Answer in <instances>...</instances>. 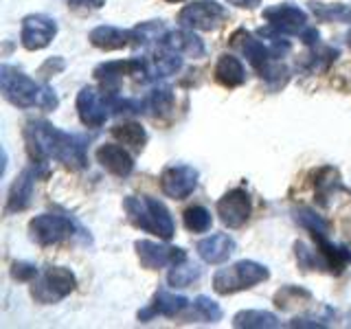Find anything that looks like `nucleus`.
<instances>
[{
  "label": "nucleus",
  "instance_id": "obj_1",
  "mask_svg": "<svg viewBox=\"0 0 351 329\" xmlns=\"http://www.w3.org/2000/svg\"><path fill=\"white\" fill-rule=\"evenodd\" d=\"M25 141L31 158L40 164L58 160L71 169L86 167V141L47 121H29L25 127Z\"/></svg>",
  "mask_w": 351,
  "mask_h": 329
},
{
  "label": "nucleus",
  "instance_id": "obj_2",
  "mask_svg": "<svg viewBox=\"0 0 351 329\" xmlns=\"http://www.w3.org/2000/svg\"><path fill=\"white\" fill-rule=\"evenodd\" d=\"M0 88L7 101L18 108H42V110H55L60 106V99L53 88L42 86L29 75L14 69V66L3 64L0 66Z\"/></svg>",
  "mask_w": 351,
  "mask_h": 329
},
{
  "label": "nucleus",
  "instance_id": "obj_3",
  "mask_svg": "<svg viewBox=\"0 0 351 329\" xmlns=\"http://www.w3.org/2000/svg\"><path fill=\"white\" fill-rule=\"evenodd\" d=\"M123 208L130 217V222L136 228L145 230V233L158 235L160 239H171L176 233L173 217L169 208L165 206L160 200L152 195H128L123 200Z\"/></svg>",
  "mask_w": 351,
  "mask_h": 329
},
{
  "label": "nucleus",
  "instance_id": "obj_4",
  "mask_svg": "<svg viewBox=\"0 0 351 329\" xmlns=\"http://www.w3.org/2000/svg\"><path fill=\"white\" fill-rule=\"evenodd\" d=\"M270 270L257 261H237L233 266H226L215 272L213 288L217 294H235L239 290H248L252 285L266 281Z\"/></svg>",
  "mask_w": 351,
  "mask_h": 329
},
{
  "label": "nucleus",
  "instance_id": "obj_5",
  "mask_svg": "<svg viewBox=\"0 0 351 329\" xmlns=\"http://www.w3.org/2000/svg\"><path fill=\"white\" fill-rule=\"evenodd\" d=\"M75 285H77V279L69 268L51 266L42 274H38L36 281H33L31 296L38 303H44V305L58 303L75 290Z\"/></svg>",
  "mask_w": 351,
  "mask_h": 329
},
{
  "label": "nucleus",
  "instance_id": "obj_6",
  "mask_svg": "<svg viewBox=\"0 0 351 329\" xmlns=\"http://www.w3.org/2000/svg\"><path fill=\"white\" fill-rule=\"evenodd\" d=\"M114 93H101L93 86H84L77 95V112L88 127H101L114 114Z\"/></svg>",
  "mask_w": 351,
  "mask_h": 329
},
{
  "label": "nucleus",
  "instance_id": "obj_7",
  "mask_svg": "<svg viewBox=\"0 0 351 329\" xmlns=\"http://www.w3.org/2000/svg\"><path fill=\"white\" fill-rule=\"evenodd\" d=\"M228 18V11L217 0H197V3L184 5L178 14V22L182 27L211 31L217 29Z\"/></svg>",
  "mask_w": 351,
  "mask_h": 329
},
{
  "label": "nucleus",
  "instance_id": "obj_8",
  "mask_svg": "<svg viewBox=\"0 0 351 329\" xmlns=\"http://www.w3.org/2000/svg\"><path fill=\"white\" fill-rule=\"evenodd\" d=\"M29 230H31V237L36 239L40 246H53L64 241L66 237H71L75 224L71 222V217H66V215L42 213L31 219Z\"/></svg>",
  "mask_w": 351,
  "mask_h": 329
},
{
  "label": "nucleus",
  "instance_id": "obj_9",
  "mask_svg": "<svg viewBox=\"0 0 351 329\" xmlns=\"http://www.w3.org/2000/svg\"><path fill=\"white\" fill-rule=\"evenodd\" d=\"M55 36H58V22L49 16L36 14V16H27L22 20L20 42H22V47L29 51L47 49Z\"/></svg>",
  "mask_w": 351,
  "mask_h": 329
},
{
  "label": "nucleus",
  "instance_id": "obj_10",
  "mask_svg": "<svg viewBox=\"0 0 351 329\" xmlns=\"http://www.w3.org/2000/svg\"><path fill=\"white\" fill-rule=\"evenodd\" d=\"M197 186V169L191 164H171L160 173V189L167 197L184 200Z\"/></svg>",
  "mask_w": 351,
  "mask_h": 329
},
{
  "label": "nucleus",
  "instance_id": "obj_11",
  "mask_svg": "<svg viewBox=\"0 0 351 329\" xmlns=\"http://www.w3.org/2000/svg\"><path fill=\"white\" fill-rule=\"evenodd\" d=\"M136 255L147 270H160L167 266H178L186 261V252L178 246H162L156 241L141 239L136 241Z\"/></svg>",
  "mask_w": 351,
  "mask_h": 329
},
{
  "label": "nucleus",
  "instance_id": "obj_12",
  "mask_svg": "<svg viewBox=\"0 0 351 329\" xmlns=\"http://www.w3.org/2000/svg\"><path fill=\"white\" fill-rule=\"evenodd\" d=\"M252 204L246 189H230L217 202V215L228 228H241L250 217Z\"/></svg>",
  "mask_w": 351,
  "mask_h": 329
},
{
  "label": "nucleus",
  "instance_id": "obj_13",
  "mask_svg": "<svg viewBox=\"0 0 351 329\" xmlns=\"http://www.w3.org/2000/svg\"><path fill=\"white\" fill-rule=\"evenodd\" d=\"M263 20L270 27L281 31L283 36H294V33H303L307 29V14L292 3H281L263 9Z\"/></svg>",
  "mask_w": 351,
  "mask_h": 329
},
{
  "label": "nucleus",
  "instance_id": "obj_14",
  "mask_svg": "<svg viewBox=\"0 0 351 329\" xmlns=\"http://www.w3.org/2000/svg\"><path fill=\"white\" fill-rule=\"evenodd\" d=\"M230 44L241 53V55H246V60L255 66V69L259 71V75L266 73L274 58H272V53L268 49V44L263 42V40H257L255 36H250V33L246 29H239L233 33V38H230Z\"/></svg>",
  "mask_w": 351,
  "mask_h": 329
},
{
  "label": "nucleus",
  "instance_id": "obj_15",
  "mask_svg": "<svg viewBox=\"0 0 351 329\" xmlns=\"http://www.w3.org/2000/svg\"><path fill=\"white\" fill-rule=\"evenodd\" d=\"M97 162L119 178H128L134 169V158L130 156V151L121 145H114V143H106L97 149Z\"/></svg>",
  "mask_w": 351,
  "mask_h": 329
},
{
  "label": "nucleus",
  "instance_id": "obj_16",
  "mask_svg": "<svg viewBox=\"0 0 351 329\" xmlns=\"http://www.w3.org/2000/svg\"><path fill=\"white\" fill-rule=\"evenodd\" d=\"M186 305H189V299H184V296H176L167 290H158L156 296H154V301L138 312V321L147 323L154 316H169L171 318L176 314H180Z\"/></svg>",
  "mask_w": 351,
  "mask_h": 329
},
{
  "label": "nucleus",
  "instance_id": "obj_17",
  "mask_svg": "<svg viewBox=\"0 0 351 329\" xmlns=\"http://www.w3.org/2000/svg\"><path fill=\"white\" fill-rule=\"evenodd\" d=\"M314 241H316L318 255H321L323 270L332 272V274H340L351 263V250L345 246L332 244V241L327 239V235H318V237H314Z\"/></svg>",
  "mask_w": 351,
  "mask_h": 329
},
{
  "label": "nucleus",
  "instance_id": "obj_18",
  "mask_svg": "<svg viewBox=\"0 0 351 329\" xmlns=\"http://www.w3.org/2000/svg\"><path fill=\"white\" fill-rule=\"evenodd\" d=\"M90 42L93 47L97 49H104V51H119V49H125L130 44L136 47V36H134V29L125 31V29H119V27H97L90 31Z\"/></svg>",
  "mask_w": 351,
  "mask_h": 329
},
{
  "label": "nucleus",
  "instance_id": "obj_19",
  "mask_svg": "<svg viewBox=\"0 0 351 329\" xmlns=\"http://www.w3.org/2000/svg\"><path fill=\"white\" fill-rule=\"evenodd\" d=\"M197 255L206 263H224L235 252V241L226 233H215L211 237H204L197 241Z\"/></svg>",
  "mask_w": 351,
  "mask_h": 329
},
{
  "label": "nucleus",
  "instance_id": "obj_20",
  "mask_svg": "<svg viewBox=\"0 0 351 329\" xmlns=\"http://www.w3.org/2000/svg\"><path fill=\"white\" fill-rule=\"evenodd\" d=\"M162 47L176 51V53H182V55H189V58H202L206 53L204 49V42L195 36L193 31H169L162 36Z\"/></svg>",
  "mask_w": 351,
  "mask_h": 329
},
{
  "label": "nucleus",
  "instance_id": "obj_21",
  "mask_svg": "<svg viewBox=\"0 0 351 329\" xmlns=\"http://www.w3.org/2000/svg\"><path fill=\"white\" fill-rule=\"evenodd\" d=\"M33 184H36V171L33 169H25L22 171L14 186L9 191V200H7V213H18L25 211V208L31 204L33 197Z\"/></svg>",
  "mask_w": 351,
  "mask_h": 329
},
{
  "label": "nucleus",
  "instance_id": "obj_22",
  "mask_svg": "<svg viewBox=\"0 0 351 329\" xmlns=\"http://www.w3.org/2000/svg\"><path fill=\"white\" fill-rule=\"evenodd\" d=\"M182 69V58L176 51H162L145 58V73L147 80H160V77H169L173 73H178Z\"/></svg>",
  "mask_w": 351,
  "mask_h": 329
},
{
  "label": "nucleus",
  "instance_id": "obj_23",
  "mask_svg": "<svg viewBox=\"0 0 351 329\" xmlns=\"http://www.w3.org/2000/svg\"><path fill=\"white\" fill-rule=\"evenodd\" d=\"M215 80L226 88H237L246 82V69L235 55H219L215 64Z\"/></svg>",
  "mask_w": 351,
  "mask_h": 329
},
{
  "label": "nucleus",
  "instance_id": "obj_24",
  "mask_svg": "<svg viewBox=\"0 0 351 329\" xmlns=\"http://www.w3.org/2000/svg\"><path fill=\"white\" fill-rule=\"evenodd\" d=\"M314 189H316L318 202H321V204L325 206L329 197H334L336 191L343 189V182H340L338 171H336L334 167H323V169H318L316 180H314Z\"/></svg>",
  "mask_w": 351,
  "mask_h": 329
},
{
  "label": "nucleus",
  "instance_id": "obj_25",
  "mask_svg": "<svg viewBox=\"0 0 351 329\" xmlns=\"http://www.w3.org/2000/svg\"><path fill=\"white\" fill-rule=\"evenodd\" d=\"M233 325L235 327H246V329H272V327H279V318L274 316L272 312H263V310H244L235 314L233 318Z\"/></svg>",
  "mask_w": 351,
  "mask_h": 329
},
{
  "label": "nucleus",
  "instance_id": "obj_26",
  "mask_svg": "<svg viewBox=\"0 0 351 329\" xmlns=\"http://www.w3.org/2000/svg\"><path fill=\"white\" fill-rule=\"evenodd\" d=\"M112 136L117 141H121V145L125 147H132V149H143L147 143V132L141 123H134V121H130V123H121V125H114L112 127Z\"/></svg>",
  "mask_w": 351,
  "mask_h": 329
},
{
  "label": "nucleus",
  "instance_id": "obj_27",
  "mask_svg": "<svg viewBox=\"0 0 351 329\" xmlns=\"http://www.w3.org/2000/svg\"><path fill=\"white\" fill-rule=\"evenodd\" d=\"M312 14L323 20V22H351V7L349 5H327V3H316L312 0L310 3Z\"/></svg>",
  "mask_w": 351,
  "mask_h": 329
},
{
  "label": "nucleus",
  "instance_id": "obj_28",
  "mask_svg": "<svg viewBox=\"0 0 351 329\" xmlns=\"http://www.w3.org/2000/svg\"><path fill=\"white\" fill-rule=\"evenodd\" d=\"M312 301V294L303 290V288H296V285H285L277 292L274 296V303L281 310H292L294 305H303V303H310Z\"/></svg>",
  "mask_w": 351,
  "mask_h": 329
},
{
  "label": "nucleus",
  "instance_id": "obj_29",
  "mask_svg": "<svg viewBox=\"0 0 351 329\" xmlns=\"http://www.w3.org/2000/svg\"><path fill=\"white\" fill-rule=\"evenodd\" d=\"M213 224V217L211 213L206 211L204 206L195 204V206H189L184 211V226L191 230V233H206L208 228Z\"/></svg>",
  "mask_w": 351,
  "mask_h": 329
},
{
  "label": "nucleus",
  "instance_id": "obj_30",
  "mask_svg": "<svg viewBox=\"0 0 351 329\" xmlns=\"http://www.w3.org/2000/svg\"><path fill=\"white\" fill-rule=\"evenodd\" d=\"M202 270L197 266H191V263H178V266H171V272L167 274V281L173 288H186V285H191L193 281L200 279Z\"/></svg>",
  "mask_w": 351,
  "mask_h": 329
},
{
  "label": "nucleus",
  "instance_id": "obj_31",
  "mask_svg": "<svg viewBox=\"0 0 351 329\" xmlns=\"http://www.w3.org/2000/svg\"><path fill=\"white\" fill-rule=\"evenodd\" d=\"M294 217H296V222H299L303 228L310 230L314 237L329 233V222L323 219L318 213H314L312 208H299V211H294Z\"/></svg>",
  "mask_w": 351,
  "mask_h": 329
},
{
  "label": "nucleus",
  "instance_id": "obj_32",
  "mask_svg": "<svg viewBox=\"0 0 351 329\" xmlns=\"http://www.w3.org/2000/svg\"><path fill=\"white\" fill-rule=\"evenodd\" d=\"M145 108L149 110L152 114L156 117H162L167 114L169 110L173 108V93L171 88H156V90H152L147 101H145Z\"/></svg>",
  "mask_w": 351,
  "mask_h": 329
},
{
  "label": "nucleus",
  "instance_id": "obj_33",
  "mask_svg": "<svg viewBox=\"0 0 351 329\" xmlns=\"http://www.w3.org/2000/svg\"><path fill=\"white\" fill-rule=\"evenodd\" d=\"M193 316L200 318L202 323H217L219 318H222V310H219V305L208 299V296H197L193 301Z\"/></svg>",
  "mask_w": 351,
  "mask_h": 329
},
{
  "label": "nucleus",
  "instance_id": "obj_34",
  "mask_svg": "<svg viewBox=\"0 0 351 329\" xmlns=\"http://www.w3.org/2000/svg\"><path fill=\"white\" fill-rule=\"evenodd\" d=\"M11 277L18 281H31L38 277V266L29 261H16L14 266H11Z\"/></svg>",
  "mask_w": 351,
  "mask_h": 329
},
{
  "label": "nucleus",
  "instance_id": "obj_35",
  "mask_svg": "<svg viewBox=\"0 0 351 329\" xmlns=\"http://www.w3.org/2000/svg\"><path fill=\"white\" fill-rule=\"evenodd\" d=\"M71 7H86V9H101L106 0H69Z\"/></svg>",
  "mask_w": 351,
  "mask_h": 329
},
{
  "label": "nucleus",
  "instance_id": "obj_36",
  "mask_svg": "<svg viewBox=\"0 0 351 329\" xmlns=\"http://www.w3.org/2000/svg\"><path fill=\"white\" fill-rule=\"evenodd\" d=\"M318 38H321V33H318L316 29H305V31H303V36H301V40L307 44V47H316V44H318Z\"/></svg>",
  "mask_w": 351,
  "mask_h": 329
},
{
  "label": "nucleus",
  "instance_id": "obj_37",
  "mask_svg": "<svg viewBox=\"0 0 351 329\" xmlns=\"http://www.w3.org/2000/svg\"><path fill=\"white\" fill-rule=\"evenodd\" d=\"M228 3H233L235 7H241V9H252V7H257L261 0H228Z\"/></svg>",
  "mask_w": 351,
  "mask_h": 329
},
{
  "label": "nucleus",
  "instance_id": "obj_38",
  "mask_svg": "<svg viewBox=\"0 0 351 329\" xmlns=\"http://www.w3.org/2000/svg\"><path fill=\"white\" fill-rule=\"evenodd\" d=\"M347 42H349V47H351V31H349V36H347Z\"/></svg>",
  "mask_w": 351,
  "mask_h": 329
},
{
  "label": "nucleus",
  "instance_id": "obj_39",
  "mask_svg": "<svg viewBox=\"0 0 351 329\" xmlns=\"http://www.w3.org/2000/svg\"><path fill=\"white\" fill-rule=\"evenodd\" d=\"M169 3H180V0H169Z\"/></svg>",
  "mask_w": 351,
  "mask_h": 329
}]
</instances>
